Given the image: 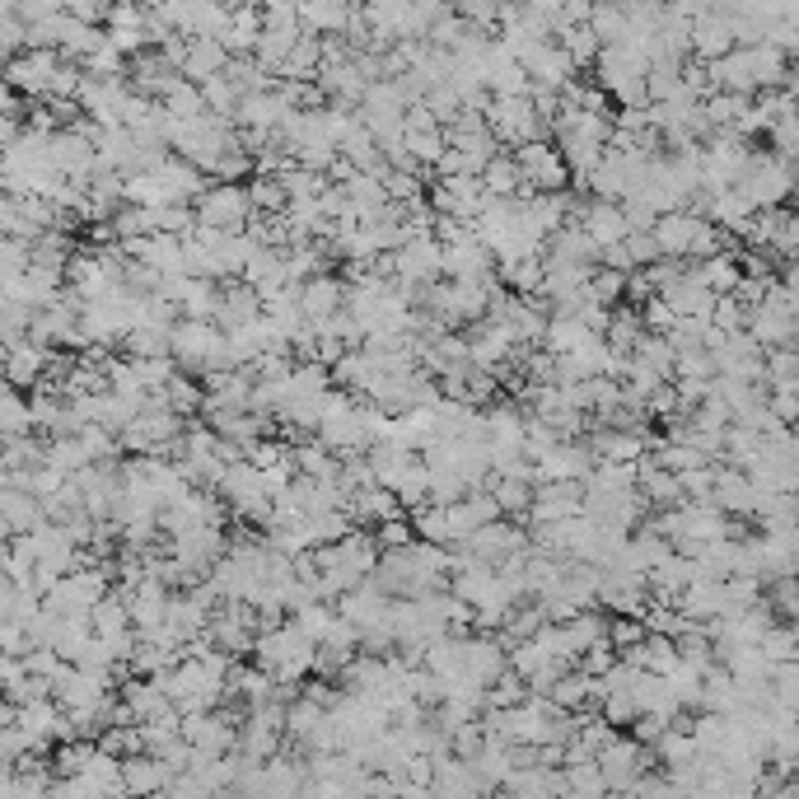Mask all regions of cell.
<instances>
[{
  "label": "cell",
  "mask_w": 799,
  "mask_h": 799,
  "mask_svg": "<svg viewBox=\"0 0 799 799\" xmlns=\"http://www.w3.org/2000/svg\"><path fill=\"white\" fill-rule=\"evenodd\" d=\"M735 192L748 197L752 211H781V201L795 192V164H786L781 154H752Z\"/></svg>",
  "instance_id": "obj_1"
},
{
  "label": "cell",
  "mask_w": 799,
  "mask_h": 799,
  "mask_svg": "<svg viewBox=\"0 0 799 799\" xmlns=\"http://www.w3.org/2000/svg\"><path fill=\"white\" fill-rule=\"evenodd\" d=\"M216 496L224 500V506H230L234 519H243V523H262V529H267L271 510H277V506H271V496H267V487H262V472L248 463V459L224 468Z\"/></svg>",
  "instance_id": "obj_2"
},
{
  "label": "cell",
  "mask_w": 799,
  "mask_h": 799,
  "mask_svg": "<svg viewBox=\"0 0 799 799\" xmlns=\"http://www.w3.org/2000/svg\"><path fill=\"white\" fill-rule=\"evenodd\" d=\"M253 197L248 188H230V182H211L207 197L197 201V220L201 230H220V234H248L253 224Z\"/></svg>",
  "instance_id": "obj_3"
},
{
  "label": "cell",
  "mask_w": 799,
  "mask_h": 799,
  "mask_svg": "<svg viewBox=\"0 0 799 799\" xmlns=\"http://www.w3.org/2000/svg\"><path fill=\"white\" fill-rule=\"evenodd\" d=\"M748 332H752V341H758L762 351H786V347H795V341H799V323H795V309H790L786 286H776V290L767 294V304L748 318Z\"/></svg>",
  "instance_id": "obj_4"
},
{
  "label": "cell",
  "mask_w": 799,
  "mask_h": 799,
  "mask_svg": "<svg viewBox=\"0 0 799 799\" xmlns=\"http://www.w3.org/2000/svg\"><path fill=\"white\" fill-rule=\"evenodd\" d=\"M519 169H523V182L533 192H547V197H566V182H570V169L552 141H533V146H519L515 150Z\"/></svg>",
  "instance_id": "obj_5"
},
{
  "label": "cell",
  "mask_w": 799,
  "mask_h": 799,
  "mask_svg": "<svg viewBox=\"0 0 799 799\" xmlns=\"http://www.w3.org/2000/svg\"><path fill=\"white\" fill-rule=\"evenodd\" d=\"M529 547H533V538L523 533L519 523H506V519H500V523H487V529H477V533L459 547V552H468L472 561H482V566H506L510 557H523V552H529Z\"/></svg>",
  "instance_id": "obj_6"
},
{
  "label": "cell",
  "mask_w": 799,
  "mask_h": 799,
  "mask_svg": "<svg viewBox=\"0 0 799 799\" xmlns=\"http://www.w3.org/2000/svg\"><path fill=\"white\" fill-rule=\"evenodd\" d=\"M61 52H24L19 61H10L6 66V84L14 89V94H24V99H42L48 103L52 99V80H57V71H61Z\"/></svg>",
  "instance_id": "obj_7"
},
{
  "label": "cell",
  "mask_w": 799,
  "mask_h": 799,
  "mask_svg": "<svg viewBox=\"0 0 799 799\" xmlns=\"http://www.w3.org/2000/svg\"><path fill=\"white\" fill-rule=\"evenodd\" d=\"M487 188H482V178H440L436 188H430V207H436V216H449V220H477L487 211Z\"/></svg>",
  "instance_id": "obj_8"
},
{
  "label": "cell",
  "mask_w": 799,
  "mask_h": 799,
  "mask_svg": "<svg viewBox=\"0 0 799 799\" xmlns=\"http://www.w3.org/2000/svg\"><path fill=\"white\" fill-rule=\"evenodd\" d=\"M154 178H159V192H164V207H197L211 188L207 173L197 164H188V159H178V154H169L164 164L154 169Z\"/></svg>",
  "instance_id": "obj_9"
},
{
  "label": "cell",
  "mask_w": 799,
  "mask_h": 799,
  "mask_svg": "<svg viewBox=\"0 0 799 799\" xmlns=\"http://www.w3.org/2000/svg\"><path fill=\"white\" fill-rule=\"evenodd\" d=\"M496 253L482 243V239H463V243H453V248H445V277L453 281V286H468V281H496Z\"/></svg>",
  "instance_id": "obj_10"
},
{
  "label": "cell",
  "mask_w": 799,
  "mask_h": 799,
  "mask_svg": "<svg viewBox=\"0 0 799 799\" xmlns=\"http://www.w3.org/2000/svg\"><path fill=\"white\" fill-rule=\"evenodd\" d=\"M393 267H398V281L436 286L445 277V243L440 239H412L407 248L393 253Z\"/></svg>",
  "instance_id": "obj_11"
},
{
  "label": "cell",
  "mask_w": 799,
  "mask_h": 799,
  "mask_svg": "<svg viewBox=\"0 0 799 799\" xmlns=\"http://www.w3.org/2000/svg\"><path fill=\"white\" fill-rule=\"evenodd\" d=\"M52 169L66 182H80V188H89V178H94V169H99V150L89 146L84 136H76L71 127H66V131L52 136Z\"/></svg>",
  "instance_id": "obj_12"
},
{
  "label": "cell",
  "mask_w": 799,
  "mask_h": 799,
  "mask_svg": "<svg viewBox=\"0 0 799 799\" xmlns=\"http://www.w3.org/2000/svg\"><path fill=\"white\" fill-rule=\"evenodd\" d=\"M585 515V482H547L533 496V523H566V519H580Z\"/></svg>",
  "instance_id": "obj_13"
},
{
  "label": "cell",
  "mask_w": 799,
  "mask_h": 799,
  "mask_svg": "<svg viewBox=\"0 0 799 799\" xmlns=\"http://www.w3.org/2000/svg\"><path fill=\"white\" fill-rule=\"evenodd\" d=\"M0 523H6V542L10 538H29L38 529H48V506L29 491H0Z\"/></svg>",
  "instance_id": "obj_14"
},
{
  "label": "cell",
  "mask_w": 799,
  "mask_h": 799,
  "mask_svg": "<svg viewBox=\"0 0 799 799\" xmlns=\"http://www.w3.org/2000/svg\"><path fill=\"white\" fill-rule=\"evenodd\" d=\"M735 24H729V10H706L697 24H692V52L701 61H725L735 52Z\"/></svg>",
  "instance_id": "obj_15"
},
{
  "label": "cell",
  "mask_w": 799,
  "mask_h": 799,
  "mask_svg": "<svg viewBox=\"0 0 799 799\" xmlns=\"http://www.w3.org/2000/svg\"><path fill=\"white\" fill-rule=\"evenodd\" d=\"M262 318H267V309H262V300H258V290H253V286L234 281V286H224V290H220V313H216V328H224V332H239V328H253V323H262Z\"/></svg>",
  "instance_id": "obj_16"
},
{
  "label": "cell",
  "mask_w": 799,
  "mask_h": 799,
  "mask_svg": "<svg viewBox=\"0 0 799 799\" xmlns=\"http://www.w3.org/2000/svg\"><path fill=\"white\" fill-rule=\"evenodd\" d=\"M52 351L48 347H38V341H24V347H14L6 351V379L10 388H42L52 374Z\"/></svg>",
  "instance_id": "obj_17"
},
{
  "label": "cell",
  "mask_w": 799,
  "mask_h": 799,
  "mask_svg": "<svg viewBox=\"0 0 799 799\" xmlns=\"http://www.w3.org/2000/svg\"><path fill=\"white\" fill-rule=\"evenodd\" d=\"M337 313H347V281L341 277H313L309 286H304V318L313 328H323V323H332Z\"/></svg>",
  "instance_id": "obj_18"
},
{
  "label": "cell",
  "mask_w": 799,
  "mask_h": 799,
  "mask_svg": "<svg viewBox=\"0 0 799 799\" xmlns=\"http://www.w3.org/2000/svg\"><path fill=\"white\" fill-rule=\"evenodd\" d=\"M758 500H762V491L752 487V477H748V472H739V468H720V477H716V510H725L729 519L758 515Z\"/></svg>",
  "instance_id": "obj_19"
},
{
  "label": "cell",
  "mask_w": 799,
  "mask_h": 799,
  "mask_svg": "<svg viewBox=\"0 0 799 799\" xmlns=\"http://www.w3.org/2000/svg\"><path fill=\"white\" fill-rule=\"evenodd\" d=\"M523 71L533 76V84H547V89H557V94H561V89L576 80V61L566 57L561 42H542V48L523 61Z\"/></svg>",
  "instance_id": "obj_20"
},
{
  "label": "cell",
  "mask_w": 799,
  "mask_h": 799,
  "mask_svg": "<svg viewBox=\"0 0 799 799\" xmlns=\"http://www.w3.org/2000/svg\"><path fill=\"white\" fill-rule=\"evenodd\" d=\"M230 48L224 42H216V38H192L188 42V66H182V76H188L192 84H211L216 76H224L230 71Z\"/></svg>",
  "instance_id": "obj_21"
},
{
  "label": "cell",
  "mask_w": 799,
  "mask_h": 799,
  "mask_svg": "<svg viewBox=\"0 0 799 799\" xmlns=\"http://www.w3.org/2000/svg\"><path fill=\"white\" fill-rule=\"evenodd\" d=\"M585 230H589V239L603 248H618V243H627L631 239V224H627V211L618 207V201H593L589 207V216H585Z\"/></svg>",
  "instance_id": "obj_22"
},
{
  "label": "cell",
  "mask_w": 799,
  "mask_h": 799,
  "mask_svg": "<svg viewBox=\"0 0 799 799\" xmlns=\"http://www.w3.org/2000/svg\"><path fill=\"white\" fill-rule=\"evenodd\" d=\"M701 224H706V220H697V216H688V211L659 216L655 239H659V248H665V258H688V253H692V239H697Z\"/></svg>",
  "instance_id": "obj_23"
},
{
  "label": "cell",
  "mask_w": 799,
  "mask_h": 799,
  "mask_svg": "<svg viewBox=\"0 0 799 799\" xmlns=\"http://www.w3.org/2000/svg\"><path fill=\"white\" fill-rule=\"evenodd\" d=\"M347 515L356 519V523H388V519H398L402 515V506H398V496L388 491V487H370V491H356V496H347Z\"/></svg>",
  "instance_id": "obj_24"
},
{
  "label": "cell",
  "mask_w": 799,
  "mask_h": 799,
  "mask_svg": "<svg viewBox=\"0 0 799 799\" xmlns=\"http://www.w3.org/2000/svg\"><path fill=\"white\" fill-rule=\"evenodd\" d=\"M300 24L313 38H341L351 24V6H341V0H318L313 6L309 0V6H300Z\"/></svg>",
  "instance_id": "obj_25"
},
{
  "label": "cell",
  "mask_w": 799,
  "mask_h": 799,
  "mask_svg": "<svg viewBox=\"0 0 799 799\" xmlns=\"http://www.w3.org/2000/svg\"><path fill=\"white\" fill-rule=\"evenodd\" d=\"M547 253H557V258H566V262H580V267H603V248L589 239L585 224H566L561 234H552Z\"/></svg>",
  "instance_id": "obj_26"
},
{
  "label": "cell",
  "mask_w": 799,
  "mask_h": 799,
  "mask_svg": "<svg viewBox=\"0 0 799 799\" xmlns=\"http://www.w3.org/2000/svg\"><path fill=\"white\" fill-rule=\"evenodd\" d=\"M364 453H370V468H374V477H379V487H388V491H393V487L402 482V472L417 463V449H402V445H393V440H379V445H370Z\"/></svg>",
  "instance_id": "obj_27"
},
{
  "label": "cell",
  "mask_w": 799,
  "mask_h": 799,
  "mask_svg": "<svg viewBox=\"0 0 799 799\" xmlns=\"http://www.w3.org/2000/svg\"><path fill=\"white\" fill-rule=\"evenodd\" d=\"M230 57H258V42H262V10L258 6H234V24L230 33L220 38Z\"/></svg>",
  "instance_id": "obj_28"
},
{
  "label": "cell",
  "mask_w": 799,
  "mask_h": 799,
  "mask_svg": "<svg viewBox=\"0 0 799 799\" xmlns=\"http://www.w3.org/2000/svg\"><path fill=\"white\" fill-rule=\"evenodd\" d=\"M146 267H154L159 277H188V239H173V234H154L146 243Z\"/></svg>",
  "instance_id": "obj_29"
},
{
  "label": "cell",
  "mask_w": 799,
  "mask_h": 799,
  "mask_svg": "<svg viewBox=\"0 0 799 799\" xmlns=\"http://www.w3.org/2000/svg\"><path fill=\"white\" fill-rule=\"evenodd\" d=\"M294 459H300V477H309V482H341V453H332L323 440L300 445Z\"/></svg>",
  "instance_id": "obj_30"
},
{
  "label": "cell",
  "mask_w": 799,
  "mask_h": 799,
  "mask_svg": "<svg viewBox=\"0 0 799 799\" xmlns=\"http://www.w3.org/2000/svg\"><path fill=\"white\" fill-rule=\"evenodd\" d=\"M762 449H767V436H758V430H748V426H729L725 430V459H729V468L752 472V463L762 459Z\"/></svg>",
  "instance_id": "obj_31"
},
{
  "label": "cell",
  "mask_w": 799,
  "mask_h": 799,
  "mask_svg": "<svg viewBox=\"0 0 799 799\" xmlns=\"http://www.w3.org/2000/svg\"><path fill=\"white\" fill-rule=\"evenodd\" d=\"M0 436H6V440L38 436V430H33V407L24 402L19 388H6V398H0Z\"/></svg>",
  "instance_id": "obj_32"
},
{
  "label": "cell",
  "mask_w": 799,
  "mask_h": 799,
  "mask_svg": "<svg viewBox=\"0 0 799 799\" xmlns=\"http://www.w3.org/2000/svg\"><path fill=\"white\" fill-rule=\"evenodd\" d=\"M589 337H593V332L580 323V318H552V328H547L542 351H552L557 360H566V356H576Z\"/></svg>",
  "instance_id": "obj_33"
},
{
  "label": "cell",
  "mask_w": 799,
  "mask_h": 799,
  "mask_svg": "<svg viewBox=\"0 0 799 799\" xmlns=\"http://www.w3.org/2000/svg\"><path fill=\"white\" fill-rule=\"evenodd\" d=\"M487 487L496 491V500H500V510H506V519H510V515L529 519L533 496H538V487H533V482H519V477H491Z\"/></svg>",
  "instance_id": "obj_34"
},
{
  "label": "cell",
  "mask_w": 799,
  "mask_h": 799,
  "mask_svg": "<svg viewBox=\"0 0 799 799\" xmlns=\"http://www.w3.org/2000/svg\"><path fill=\"white\" fill-rule=\"evenodd\" d=\"M641 337H646V318H641V309H612V328H608V347H612V351L636 356Z\"/></svg>",
  "instance_id": "obj_35"
},
{
  "label": "cell",
  "mask_w": 799,
  "mask_h": 799,
  "mask_svg": "<svg viewBox=\"0 0 799 799\" xmlns=\"http://www.w3.org/2000/svg\"><path fill=\"white\" fill-rule=\"evenodd\" d=\"M164 112H169L173 122H197V118H207L211 108H207V94H201V84H192L188 76H182L178 89L164 99Z\"/></svg>",
  "instance_id": "obj_36"
},
{
  "label": "cell",
  "mask_w": 799,
  "mask_h": 799,
  "mask_svg": "<svg viewBox=\"0 0 799 799\" xmlns=\"http://www.w3.org/2000/svg\"><path fill=\"white\" fill-rule=\"evenodd\" d=\"M304 38V29H262V42H258V61L267 66L271 76L281 71V66L290 61V52H294V42Z\"/></svg>",
  "instance_id": "obj_37"
},
{
  "label": "cell",
  "mask_w": 799,
  "mask_h": 799,
  "mask_svg": "<svg viewBox=\"0 0 799 799\" xmlns=\"http://www.w3.org/2000/svg\"><path fill=\"white\" fill-rule=\"evenodd\" d=\"M164 402H169V412H178L182 421H188L192 412H207V388H201L192 374H178L164 388Z\"/></svg>",
  "instance_id": "obj_38"
},
{
  "label": "cell",
  "mask_w": 799,
  "mask_h": 799,
  "mask_svg": "<svg viewBox=\"0 0 799 799\" xmlns=\"http://www.w3.org/2000/svg\"><path fill=\"white\" fill-rule=\"evenodd\" d=\"M48 468H57L61 477H80L84 468H94V459H89V449L84 440H48Z\"/></svg>",
  "instance_id": "obj_39"
},
{
  "label": "cell",
  "mask_w": 799,
  "mask_h": 799,
  "mask_svg": "<svg viewBox=\"0 0 799 799\" xmlns=\"http://www.w3.org/2000/svg\"><path fill=\"white\" fill-rule=\"evenodd\" d=\"M589 29H593V38H599L603 48H622V42H627V29H631V19H627L622 6H593Z\"/></svg>",
  "instance_id": "obj_40"
},
{
  "label": "cell",
  "mask_w": 799,
  "mask_h": 799,
  "mask_svg": "<svg viewBox=\"0 0 799 799\" xmlns=\"http://www.w3.org/2000/svg\"><path fill=\"white\" fill-rule=\"evenodd\" d=\"M557 42L566 48V57L576 61V71H585V66H599V57H603V42L593 38L589 24H585V29H561Z\"/></svg>",
  "instance_id": "obj_41"
},
{
  "label": "cell",
  "mask_w": 799,
  "mask_h": 799,
  "mask_svg": "<svg viewBox=\"0 0 799 799\" xmlns=\"http://www.w3.org/2000/svg\"><path fill=\"white\" fill-rule=\"evenodd\" d=\"M636 360H641V364H650L655 374H665V379L673 383V370H678V351H673V341H669V337H655V332H646V337H641V347H636Z\"/></svg>",
  "instance_id": "obj_42"
},
{
  "label": "cell",
  "mask_w": 799,
  "mask_h": 799,
  "mask_svg": "<svg viewBox=\"0 0 799 799\" xmlns=\"http://www.w3.org/2000/svg\"><path fill=\"white\" fill-rule=\"evenodd\" d=\"M248 197H253L258 216H286L290 211V192L281 188V178H253L248 182Z\"/></svg>",
  "instance_id": "obj_43"
},
{
  "label": "cell",
  "mask_w": 799,
  "mask_h": 799,
  "mask_svg": "<svg viewBox=\"0 0 799 799\" xmlns=\"http://www.w3.org/2000/svg\"><path fill=\"white\" fill-rule=\"evenodd\" d=\"M627 281H631V277H622V271L599 267V271H593V281H589V300L603 304V309H622L618 300L627 294Z\"/></svg>",
  "instance_id": "obj_44"
},
{
  "label": "cell",
  "mask_w": 799,
  "mask_h": 799,
  "mask_svg": "<svg viewBox=\"0 0 799 799\" xmlns=\"http://www.w3.org/2000/svg\"><path fill=\"white\" fill-rule=\"evenodd\" d=\"M463 510L472 515V523H477V529H487V523H500V519H506V510H500V500H496V491H491V487H477V491H468Z\"/></svg>",
  "instance_id": "obj_45"
},
{
  "label": "cell",
  "mask_w": 799,
  "mask_h": 799,
  "mask_svg": "<svg viewBox=\"0 0 799 799\" xmlns=\"http://www.w3.org/2000/svg\"><path fill=\"white\" fill-rule=\"evenodd\" d=\"M374 538H379V547H383V552H402V547H412V542H417V523L407 519V515H398V519L379 523V529H374Z\"/></svg>",
  "instance_id": "obj_46"
},
{
  "label": "cell",
  "mask_w": 799,
  "mask_h": 799,
  "mask_svg": "<svg viewBox=\"0 0 799 799\" xmlns=\"http://www.w3.org/2000/svg\"><path fill=\"white\" fill-rule=\"evenodd\" d=\"M678 379H706V383H716L720 370H716V356L711 351H682L678 356V370H673V383Z\"/></svg>",
  "instance_id": "obj_47"
},
{
  "label": "cell",
  "mask_w": 799,
  "mask_h": 799,
  "mask_svg": "<svg viewBox=\"0 0 799 799\" xmlns=\"http://www.w3.org/2000/svg\"><path fill=\"white\" fill-rule=\"evenodd\" d=\"M799 379V347H786V351H767V383L771 388H786Z\"/></svg>",
  "instance_id": "obj_48"
},
{
  "label": "cell",
  "mask_w": 799,
  "mask_h": 799,
  "mask_svg": "<svg viewBox=\"0 0 799 799\" xmlns=\"http://www.w3.org/2000/svg\"><path fill=\"white\" fill-rule=\"evenodd\" d=\"M711 323H716L720 332H748V309L739 304V294H720Z\"/></svg>",
  "instance_id": "obj_49"
},
{
  "label": "cell",
  "mask_w": 799,
  "mask_h": 799,
  "mask_svg": "<svg viewBox=\"0 0 799 799\" xmlns=\"http://www.w3.org/2000/svg\"><path fill=\"white\" fill-rule=\"evenodd\" d=\"M771 146H776V154H781L786 164H799V118L776 122L771 127Z\"/></svg>",
  "instance_id": "obj_50"
},
{
  "label": "cell",
  "mask_w": 799,
  "mask_h": 799,
  "mask_svg": "<svg viewBox=\"0 0 799 799\" xmlns=\"http://www.w3.org/2000/svg\"><path fill=\"white\" fill-rule=\"evenodd\" d=\"M627 248H631L636 271H646V267H655V262H665V248H659V239H655V234H631V239H627Z\"/></svg>",
  "instance_id": "obj_51"
},
{
  "label": "cell",
  "mask_w": 799,
  "mask_h": 799,
  "mask_svg": "<svg viewBox=\"0 0 799 799\" xmlns=\"http://www.w3.org/2000/svg\"><path fill=\"white\" fill-rule=\"evenodd\" d=\"M576 318L593 332V337H608V328H612V309H603V304H593V300H585L580 309H576Z\"/></svg>",
  "instance_id": "obj_52"
},
{
  "label": "cell",
  "mask_w": 799,
  "mask_h": 799,
  "mask_svg": "<svg viewBox=\"0 0 799 799\" xmlns=\"http://www.w3.org/2000/svg\"><path fill=\"white\" fill-rule=\"evenodd\" d=\"M459 14L468 19L472 29H482V33H487L496 19H500V6H491V0H468V6H459Z\"/></svg>",
  "instance_id": "obj_53"
},
{
  "label": "cell",
  "mask_w": 799,
  "mask_h": 799,
  "mask_svg": "<svg viewBox=\"0 0 799 799\" xmlns=\"http://www.w3.org/2000/svg\"><path fill=\"white\" fill-rule=\"evenodd\" d=\"M262 29H304L300 24V6H267L262 10Z\"/></svg>",
  "instance_id": "obj_54"
},
{
  "label": "cell",
  "mask_w": 799,
  "mask_h": 799,
  "mask_svg": "<svg viewBox=\"0 0 799 799\" xmlns=\"http://www.w3.org/2000/svg\"><path fill=\"white\" fill-rule=\"evenodd\" d=\"M66 14L80 19V24H89V29H99V19H112V6H94V0H71V6H66Z\"/></svg>",
  "instance_id": "obj_55"
},
{
  "label": "cell",
  "mask_w": 799,
  "mask_h": 799,
  "mask_svg": "<svg viewBox=\"0 0 799 799\" xmlns=\"http://www.w3.org/2000/svg\"><path fill=\"white\" fill-rule=\"evenodd\" d=\"M771 412L781 417L786 426H795L799 421V398L790 393V388H771Z\"/></svg>",
  "instance_id": "obj_56"
},
{
  "label": "cell",
  "mask_w": 799,
  "mask_h": 799,
  "mask_svg": "<svg viewBox=\"0 0 799 799\" xmlns=\"http://www.w3.org/2000/svg\"><path fill=\"white\" fill-rule=\"evenodd\" d=\"M417 131H445L440 118H436V112H430L426 103H417L412 112H407V136H417Z\"/></svg>",
  "instance_id": "obj_57"
},
{
  "label": "cell",
  "mask_w": 799,
  "mask_h": 799,
  "mask_svg": "<svg viewBox=\"0 0 799 799\" xmlns=\"http://www.w3.org/2000/svg\"><path fill=\"white\" fill-rule=\"evenodd\" d=\"M603 267H612V271H622V277H631V271H636V262H631V248H627V243L608 248V253H603Z\"/></svg>",
  "instance_id": "obj_58"
},
{
  "label": "cell",
  "mask_w": 799,
  "mask_h": 799,
  "mask_svg": "<svg viewBox=\"0 0 799 799\" xmlns=\"http://www.w3.org/2000/svg\"><path fill=\"white\" fill-rule=\"evenodd\" d=\"M786 388H790V393H795V398H799V379H795V383H786Z\"/></svg>",
  "instance_id": "obj_59"
},
{
  "label": "cell",
  "mask_w": 799,
  "mask_h": 799,
  "mask_svg": "<svg viewBox=\"0 0 799 799\" xmlns=\"http://www.w3.org/2000/svg\"><path fill=\"white\" fill-rule=\"evenodd\" d=\"M795 188H799V164H795Z\"/></svg>",
  "instance_id": "obj_60"
}]
</instances>
